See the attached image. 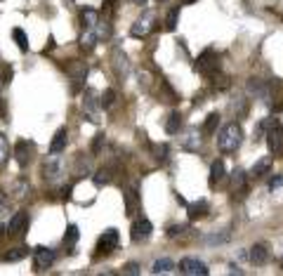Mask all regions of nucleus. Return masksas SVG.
Returning a JSON list of instances; mask_svg holds the SVG:
<instances>
[{
  "instance_id": "nucleus-1",
  "label": "nucleus",
  "mask_w": 283,
  "mask_h": 276,
  "mask_svg": "<svg viewBox=\"0 0 283 276\" xmlns=\"http://www.w3.org/2000/svg\"><path fill=\"white\" fill-rule=\"evenodd\" d=\"M241 139H243L241 125L229 123V125H224V128L219 130V135H217V146H219V151L231 154V151H236V149L241 146Z\"/></svg>"
},
{
  "instance_id": "nucleus-2",
  "label": "nucleus",
  "mask_w": 283,
  "mask_h": 276,
  "mask_svg": "<svg viewBox=\"0 0 283 276\" xmlns=\"http://www.w3.org/2000/svg\"><path fill=\"white\" fill-rule=\"evenodd\" d=\"M62 177H64V158L59 154H50L45 158V163H43V180L47 184H54L59 182Z\"/></svg>"
},
{
  "instance_id": "nucleus-3",
  "label": "nucleus",
  "mask_w": 283,
  "mask_h": 276,
  "mask_svg": "<svg viewBox=\"0 0 283 276\" xmlns=\"http://www.w3.org/2000/svg\"><path fill=\"white\" fill-rule=\"evenodd\" d=\"M118 241H121V236H118V231L116 229H107L102 236H99V241H97V253H94V257H102V255H111L113 250L118 248Z\"/></svg>"
},
{
  "instance_id": "nucleus-4",
  "label": "nucleus",
  "mask_w": 283,
  "mask_h": 276,
  "mask_svg": "<svg viewBox=\"0 0 283 276\" xmlns=\"http://www.w3.org/2000/svg\"><path fill=\"white\" fill-rule=\"evenodd\" d=\"M196 71H201L205 76H213L215 71H219V54H217L213 47H208V50L198 57V62H196Z\"/></svg>"
},
{
  "instance_id": "nucleus-5",
  "label": "nucleus",
  "mask_w": 283,
  "mask_h": 276,
  "mask_svg": "<svg viewBox=\"0 0 283 276\" xmlns=\"http://www.w3.org/2000/svg\"><path fill=\"white\" fill-rule=\"evenodd\" d=\"M57 260V253L52 248H45V246H38V248H33V269L36 272H45V269H50Z\"/></svg>"
},
{
  "instance_id": "nucleus-6",
  "label": "nucleus",
  "mask_w": 283,
  "mask_h": 276,
  "mask_svg": "<svg viewBox=\"0 0 283 276\" xmlns=\"http://www.w3.org/2000/svg\"><path fill=\"white\" fill-rule=\"evenodd\" d=\"M33 154H36V144L31 139H19L14 144V158H17L19 168H26L28 163H31V158H33Z\"/></svg>"
},
{
  "instance_id": "nucleus-7",
  "label": "nucleus",
  "mask_w": 283,
  "mask_h": 276,
  "mask_svg": "<svg viewBox=\"0 0 283 276\" xmlns=\"http://www.w3.org/2000/svg\"><path fill=\"white\" fill-rule=\"evenodd\" d=\"M179 274H184V276H208L210 274V269H208V264L201 262V260H196V257H184V260H179Z\"/></svg>"
},
{
  "instance_id": "nucleus-8",
  "label": "nucleus",
  "mask_w": 283,
  "mask_h": 276,
  "mask_svg": "<svg viewBox=\"0 0 283 276\" xmlns=\"http://www.w3.org/2000/svg\"><path fill=\"white\" fill-rule=\"evenodd\" d=\"M7 234L10 236H24L28 231V212L26 210H17L10 217V222H7Z\"/></svg>"
},
{
  "instance_id": "nucleus-9",
  "label": "nucleus",
  "mask_w": 283,
  "mask_h": 276,
  "mask_svg": "<svg viewBox=\"0 0 283 276\" xmlns=\"http://www.w3.org/2000/svg\"><path fill=\"white\" fill-rule=\"evenodd\" d=\"M99 109H102V104H99V99H97L94 90H87L85 94H83V111H85L87 120L99 123Z\"/></svg>"
},
{
  "instance_id": "nucleus-10",
  "label": "nucleus",
  "mask_w": 283,
  "mask_h": 276,
  "mask_svg": "<svg viewBox=\"0 0 283 276\" xmlns=\"http://www.w3.org/2000/svg\"><path fill=\"white\" fill-rule=\"evenodd\" d=\"M132 234V241L135 243H142V241H149L151 238V231H153V224L149 222L147 217H139V220H135V224H132V229H130Z\"/></svg>"
},
{
  "instance_id": "nucleus-11",
  "label": "nucleus",
  "mask_w": 283,
  "mask_h": 276,
  "mask_svg": "<svg viewBox=\"0 0 283 276\" xmlns=\"http://www.w3.org/2000/svg\"><path fill=\"white\" fill-rule=\"evenodd\" d=\"M245 90H248L250 97L262 99V102H269V97H271L269 85H267L264 80H260V78H250V80H248V83H245Z\"/></svg>"
},
{
  "instance_id": "nucleus-12",
  "label": "nucleus",
  "mask_w": 283,
  "mask_h": 276,
  "mask_svg": "<svg viewBox=\"0 0 283 276\" xmlns=\"http://www.w3.org/2000/svg\"><path fill=\"white\" fill-rule=\"evenodd\" d=\"M111 64H113V71L118 78H125L130 73V62H128V54L123 52L121 47H113L111 52Z\"/></svg>"
},
{
  "instance_id": "nucleus-13",
  "label": "nucleus",
  "mask_w": 283,
  "mask_h": 276,
  "mask_svg": "<svg viewBox=\"0 0 283 276\" xmlns=\"http://www.w3.org/2000/svg\"><path fill=\"white\" fill-rule=\"evenodd\" d=\"M151 22H153V12H144L135 24H132L130 36H132V38H144V36H149V33H151V28H153V26H151Z\"/></svg>"
},
{
  "instance_id": "nucleus-14",
  "label": "nucleus",
  "mask_w": 283,
  "mask_h": 276,
  "mask_svg": "<svg viewBox=\"0 0 283 276\" xmlns=\"http://www.w3.org/2000/svg\"><path fill=\"white\" fill-rule=\"evenodd\" d=\"M267 144H269L271 154H281L283 151V128L276 123L267 130Z\"/></svg>"
},
{
  "instance_id": "nucleus-15",
  "label": "nucleus",
  "mask_w": 283,
  "mask_h": 276,
  "mask_svg": "<svg viewBox=\"0 0 283 276\" xmlns=\"http://www.w3.org/2000/svg\"><path fill=\"white\" fill-rule=\"evenodd\" d=\"M179 144L184 146L187 151H196L201 146V132H198V128L189 125L187 130H184V135H182V139H179Z\"/></svg>"
},
{
  "instance_id": "nucleus-16",
  "label": "nucleus",
  "mask_w": 283,
  "mask_h": 276,
  "mask_svg": "<svg viewBox=\"0 0 283 276\" xmlns=\"http://www.w3.org/2000/svg\"><path fill=\"white\" fill-rule=\"evenodd\" d=\"M66 142H68V130L66 128H59L54 132L52 142H50V154H62L66 149Z\"/></svg>"
},
{
  "instance_id": "nucleus-17",
  "label": "nucleus",
  "mask_w": 283,
  "mask_h": 276,
  "mask_svg": "<svg viewBox=\"0 0 283 276\" xmlns=\"http://www.w3.org/2000/svg\"><path fill=\"white\" fill-rule=\"evenodd\" d=\"M208 210H210V203H208L205 198H201V201L189 203V206H187L189 220H201V217H205V215H208Z\"/></svg>"
},
{
  "instance_id": "nucleus-18",
  "label": "nucleus",
  "mask_w": 283,
  "mask_h": 276,
  "mask_svg": "<svg viewBox=\"0 0 283 276\" xmlns=\"http://www.w3.org/2000/svg\"><path fill=\"white\" fill-rule=\"evenodd\" d=\"M267 260H269V250L264 248V246H253L250 248V262L257 264V267H262V264H267Z\"/></svg>"
},
{
  "instance_id": "nucleus-19",
  "label": "nucleus",
  "mask_w": 283,
  "mask_h": 276,
  "mask_svg": "<svg viewBox=\"0 0 283 276\" xmlns=\"http://www.w3.org/2000/svg\"><path fill=\"white\" fill-rule=\"evenodd\" d=\"M99 43V36H97V31L94 28H85L81 36V47L85 50V52H90V50H94V45Z\"/></svg>"
},
{
  "instance_id": "nucleus-20",
  "label": "nucleus",
  "mask_w": 283,
  "mask_h": 276,
  "mask_svg": "<svg viewBox=\"0 0 283 276\" xmlns=\"http://www.w3.org/2000/svg\"><path fill=\"white\" fill-rule=\"evenodd\" d=\"M113 168L111 165H104V168H99V170L94 172V177H92V182L97 184V186H104V184H109L111 180H113Z\"/></svg>"
},
{
  "instance_id": "nucleus-21",
  "label": "nucleus",
  "mask_w": 283,
  "mask_h": 276,
  "mask_svg": "<svg viewBox=\"0 0 283 276\" xmlns=\"http://www.w3.org/2000/svg\"><path fill=\"white\" fill-rule=\"evenodd\" d=\"M81 22H83V28H94L97 22H99V12L92 10V7H85L81 12Z\"/></svg>"
},
{
  "instance_id": "nucleus-22",
  "label": "nucleus",
  "mask_w": 283,
  "mask_h": 276,
  "mask_svg": "<svg viewBox=\"0 0 283 276\" xmlns=\"http://www.w3.org/2000/svg\"><path fill=\"white\" fill-rule=\"evenodd\" d=\"M179 128H182V114H179V111H173V114L168 116V120H165V132H168V135H177Z\"/></svg>"
},
{
  "instance_id": "nucleus-23",
  "label": "nucleus",
  "mask_w": 283,
  "mask_h": 276,
  "mask_svg": "<svg viewBox=\"0 0 283 276\" xmlns=\"http://www.w3.org/2000/svg\"><path fill=\"white\" fill-rule=\"evenodd\" d=\"M231 234L229 231H222V234H208V236H203L201 241L205 246H224V243H229Z\"/></svg>"
},
{
  "instance_id": "nucleus-24",
  "label": "nucleus",
  "mask_w": 283,
  "mask_h": 276,
  "mask_svg": "<svg viewBox=\"0 0 283 276\" xmlns=\"http://www.w3.org/2000/svg\"><path fill=\"white\" fill-rule=\"evenodd\" d=\"M26 255H28V248L26 246H19V248H12L10 253H5L0 260H2V262H19V260H24Z\"/></svg>"
},
{
  "instance_id": "nucleus-25",
  "label": "nucleus",
  "mask_w": 283,
  "mask_h": 276,
  "mask_svg": "<svg viewBox=\"0 0 283 276\" xmlns=\"http://www.w3.org/2000/svg\"><path fill=\"white\" fill-rule=\"evenodd\" d=\"M269 168H271V158L269 156L260 158L255 165L250 168V175H253V177H262V175H267V172H269Z\"/></svg>"
},
{
  "instance_id": "nucleus-26",
  "label": "nucleus",
  "mask_w": 283,
  "mask_h": 276,
  "mask_svg": "<svg viewBox=\"0 0 283 276\" xmlns=\"http://www.w3.org/2000/svg\"><path fill=\"white\" fill-rule=\"evenodd\" d=\"M224 180V163L222 161H215L213 165H210V184L215 186L217 182H222Z\"/></svg>"
},
{
  "instance_id": "nucleus-27",
  "label": "nucleus",
  "mask_w": 283,
  "mask_h": 276,
  "mask_svg": "<svg viewBox=\"0 0 283 276\" xmlns=\"http://www.w3.org/2000/svg\"><path fill=\"white\" fill-rule=\"evenodd\" d=\"M175 269V264H173V260L170 257H161V260H156L153 262V274H168V272H173Z\"/></svg>"
},
{
  "instance_id": "nucleus-28",
  "label": "nucleus",
  "mask_w": 283,
  "mask_h": 276,
  "mask_svg": "<svg viewBox=\"0 0 283 276\" xmlns=\"http://www.w3.org/2000/svg\"><path fill=\"white\" fill-rule=\"evenodd\" d=\"M28 189H31V184H28L26 177H19L17 182L12 184V191H14V198H24L28 194Z\"/></svg>"
},
{
  "instance_id": "nucleus-29",
  "label": "nucleus",
  "mask_w": 283,
  "mask_h": 276,
  "mask_svg": "<svg viewBox=\"0 0 283 276\" xmlns=\"http://www.w3.org/2000/svg\"><path fill=\"white\" fill-rule=\"evenodd\" d=\"M217 125H219V114H210L205 123H203V135H215L217 132Z\"/></svg>"
},
{
  "instance_id": "nucleus-30",
  "label": "nucleus",
  "mask_w": 283,
  "mask_h": 276,
  "mask_svg": "<svg viewBox=\"0 0 283 276\" xmlns=\"http://www.w3.org/2000/svg\"><path fill=\"white\" fill-rule=\"evenodd\" d=\"M161 99L163 102H168V104H175L177 102V94H175V90L170 88L168 80H161Z\"/></svg>"
},
{
  "instance_id": "nucleus-31",
  "label": "nucleus",
  "mask_w": 283,
  "mask_h": 276,
  "mask_svg": "<svg viewBox=\"0 0 283 276\" xmlns=\"http://www.w3.org/2000/svg\"><path fill=\"white\" fill-rule=\"evenodd\" d=\"M90 172V158H85V154L76 158V177H85Z\"/></svg>"
},
{
  "instance_id": "nucleus-32",
  "label": "nucleus",
  "mask_w": 283,
  "mask_h": 276,
  "mask_svg": "<svg viewBox=\"0 0 283 276\" xmlns=\"http://www.w3.org/2000/svg\"><path fill=\"white\" fill-rule=\"evenodd\" d=\"M12 38H14L17 47H19L22 52H28V38H26V33H24L22 28H14V31H12Z\"/></svg>"
},
{
  "instance_id": "nucleus-33",
  "label": "nucleus",
  "mask_w": 283,
  "mask_h": 276,
  "mask_svg": "<svg viewBox=\"0 0 283 276\" xmlns=\"http://www.w3.org/2000/svg\"><path fill=\"white\" fill-rule=\"evenodd\" d=\"M104 144H107V135L104 132H97L92 139V146H90V151H92V156H97V154H102V149H104Z\"/></svg>"
},
{
  "instance_id": "nucleus-34",
  "label": "nucleus",
  "mask_w": 283,
  "mask_h": 276,
  "mask_svg": "<svg viewBox=\"0 0 283 276\" xmlns=\"http://www.w3.org/2000/svg\"><path fill=\"white\" fill-rule=\"evenodd\" d=\"M177 19H179V7H173V10L168 12V17H165V28H168V31H175Z\"/></svg>"
},
{
  "instance_id": "nucleus-35",
  "label": "nucleus",
  "mask_w": 283,
  "mask_h": 276,
  "mask_svg": "<svg viewBox=\"0 0 283 276\" xmlns=\"http://www.w3.org/2000/svg\"><path fill=\"white\" fill-rule=\"evenodd\" d=\"M137 189H130L128 194H125V208H128V215H132L135 212V206H137Z\"/></svg>"
},
{
  "instance_id": "nucleus-36",
  "label": "nucleus",
  "mask_w": 283,
  "mask_h": 276,
  "mask_svg": "<svg viewBox=\"0 0 283 276\" xmlns=\"http://www.w3.org/2000/svg\"><path fill=\"white\" fill-rule=\"evenodd\" d=\"M245 177H248L245 170L236 168V170H234V177H231V180H234V186H236V189H241V191H245Z\"/></svg>"
},
{
  "instance_id": "nucleus-37",
  "label": "nucleus",
  "mask_w": 283,
  "mask_h": 276,
  "mask_svg": "<svg viewBox=\"0 0 283 276\" xmlns=\"http://www.w3.org/2000/svg\"><path fill=\"white\" fill-rule=\"evenodd\" d=\"M76 241H78V227H76V224H68L66 234H64V243H66V246H73Z\"/></svg>"
},
{
  "instance_id": "nucleus-38",
  "label": "nucleus",
  "mask_w": 283,
  "mask_h": 276,
  "mask_svg": "<svg viewBox=\"0 0 283 276\" xmlns=\"http://www.w3.org/2000/svg\"><path fill=\"white\" fill-rule=\"evenodd\" d=\"M168 151H170L168 144H156L153 146V156H156L158 163H165V161H168Z\"/></svg>"
},
{
  "instance_id": "nucleus-39",
  "label": "nucleus",
  "mask_w": 283,
  "mask_h": 276,
  "mask_svg": "<svg viewBox=\"0 0 283 276\" xmlns=\"http://www.w3.org/2000/svg\"><path fill=\"white\" fill-rule=\"evenodd\" d=\"M10 158V144H7V137L0 135V165Z\"/></svg>"
},
{
  "instance_id": "nucleus-40",
  "label": "nucleus",
  "mask_w": 283,
  "mask_h": 276,
  "mask_svg": "<svg viewBox=\"0 0 283 276\" xmlns=\"http://www.w3.org/2000/svg\"><path fill=\"white\" fill-rule=\"evenodd\" d=\"M113 102H116V92H113V90H107L104 94H102V99H99L102 109H111V106H113Z\"/></svg>"
},
{
  "instance_id": "nucleus-41",
  "label": "nucleus",
  "mask_w": 283,
  "mask_h": 276,
  "mask_svg": "<svg viewBox=\"0 0 283 276\" xmlns=\"http://www.w3.org/2000/svg\"><path fill=\"white\" fill-rule=\"evenodd\" d=\"M10 80H12V66H10V64L0 66V83H2V85H7Z\"/></svg>"
},
{
  "instance_id": "nucleus-42",
  "label": "nucleus",
  "mask_w": 283,
  "mask_h": 276,
  "mask_svg": "<svg viewBox=\"0 0 283 276\" xmlns=\"http://www.w3.org/2000/svg\"><path fill=\"white\" fill-rule=\"evenodd\" d=\"M187 229H189L187 224H175V227H170V229H168V236H170V238H177V236H182Z\"/></svg>"
},
{
  "instance_id": "nucleus-43",
  "label": "nucleus",
  "mask_w": 283,
  "mask_h": 276,
  "mask_svg": "<svg viewBox=\"0 0 283 276\" xmlns=\"http://www.w3.org/2000/svg\"><path fill=\"white\" fill-rule=\"evenodd\" d=\"M123 274L137 276V274H139V264H137V262H128L125 267H123Z\"/></svg>"
},
{
  "instance_id": "nucleus-44",
  "label": "nucleus",
  "mask_w": 283,
  "mask_h": 276,
  "mask_svg": "<svg viewBox=\"0 0 283 276\" xmlns=\"http://www.w3.org/2000/svg\"><path fill=\"white\" fill-rule=\"evenodd\" d=\"M7 210H10V198L0 191V215H5Z\"/></svg>"
},
{
  "instance_id": "nucleus-45",
  "label": "nucleus",
  "mask_w": 283,
  "mask_h": 276,
  "mask_svg": "<svg viewBox=\"0 0 283 276\" xmlns=\"http://www.w3.org/2000/svg\"><path fill=\"white\" fill-rule=\"evenodd\" d=\"M279 186H283V175H276V177H271L269 180V189L274 191V189H279Z\"/></svg>"
},
{
  "instance_id": "nucleus-46",
  "label": "nucleus",
  "mask_w": 283,
  "mask_h": 276,
  "mask_svg": "<svg viewBox=\"0 0 283 276\" xmlns=\"http://www.w3.org/2000/svg\"><path fill=\"white\" fill-rule=\"evenodd\" d=\"M71 191H73V186H64V189H62V198H71Z\"/></svg>"
},
{
  "instance_id": "nucleus-47",
  "label": "nucleus",
  "mask_w": 283,
  "mask_h": 276,
  "mask_svg": "<svg viewBox=\"0 0 283 276\" xmlns=\"http://www.w3.org/2000/svg\"><path fill=\"white\" fill-rule=\"evenodd\" d=\"M229 272H231V274H239V276L243 274V272H241V269H239V267H236V264H231V267H229Z\"/></svg>"
},
{
  "instance_id": "nucleus-48",
  "label": "nucleus",
  "mask_w": 283,
  "mask_h": 276,
  "mask_svg": "<svg viewBox=\"0 0 283 276\" xmlns=\"http://www.w3.org/2000/svg\"><path fill=\"white\" fill-rule=\"evenodd\" d=\"M52 47H54V40H52V38H50V40H47V47H45V50H43V52L47 54V50H52Z\"/></svg>"
},
{
  "instance_id": "nucleus-49",
  "label": "nucleus",
  "mask_w": 283,
  "mask_h": 276,
  "mask_svg": "<svg viewBox=\"0 0 283 276\" xmlns=\"http://www.w3.org/2000/svg\"><path fill=\"white\" fill-rule=\"evenodd\" d=\"M2 234H7V231H5V224H0V238H2Z\"/></svg>"
},
{
  "instance_id": "nucleus-50",
  "label": "nucleus",
  "mask_w": 283,
  "mask_h": 276,
  "mask_svg": "<svg viewBox=\"0 0 283 276\" xmlns=\"http://www.w3.org/2000/svg\"><path fill=\"white\" fill-rule=\"evenodd\" d=\"M132 2H137V5H147V0H132Z\"/></svg>"
},
{
  "instance_id": "nucleus-51",
  "label": "nucleus",
  "mask_w": 283,
  "mask_h": 276,
  "mask_svg": "<svg viewBox=\"0 0 283 276\" xmlns=\"http://www.w3.org/2000/svg\"><path fill=\"white\" fill-rule=\"evenodd\" d=\"M191 2H196V0H182V5H191Z\"/></svg>"
},
{
  "instance_id": "nucleus-52",
  "label": "nucleus",
  "mask_w": 283,
  "mask_h": 276,
  "mask_svg": "<svg viewBox=\"0 0 283 276\" xmlns=\"http://www.w3.org/2000/svg\"><path fill=\"white\" fill-rule=\"evenodd\" d=\"M158 2H168V0H158Z\"/></svg>"
}]
</instances>
